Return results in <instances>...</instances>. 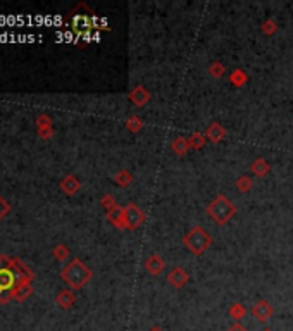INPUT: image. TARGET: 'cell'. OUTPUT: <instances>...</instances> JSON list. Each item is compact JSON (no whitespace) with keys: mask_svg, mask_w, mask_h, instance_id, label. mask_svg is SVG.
<instances>
[{"mask_svg":"<svg viewBox=\"0 0 293 331\" xmlns=\"http://www.w3.org/2000/svg\"><path fill=\"white\" fill-rule=\"evenodd\" d=\"M183 245H185V248L190 254L200 257V255H204L205 252L209 250L210 245H212V236H210V233L207 231L205 228H202V226H193V228H191L190 231H186V235L183 236Z\"/></svg>","mask_w":293,"mask_h":331,"instance_id":"obj_1","label":"cell"},{"mask_svg":"<svg viewBox=\"0 0 293 331\" xmlns=\"http://www.w3.org/2000/svg\"><path fill=\"white\" fill-rule=\"evenodd\" d=\"M205 212L216 224H226L236 214V205L229 200L224 193H219L209 205L205 207Z\"/></svg>","mask_w":293,"mask_h":331,"instance_id":"obj_2","label":"cell"},{"mask_svg":"<svg viewBox=\"0 0 293 331\" xmlns=\"http://www.w3.org/2000/svg\"><path fill=\"white\" fill-rule=\"evenodd\" d=\"M90 278H92V271L81 260H73L71 266L64 271V279L73 288H81L83 285H87Z\"/></svg>","mask_w":293,"mask_h":331,"instance_id":"obj_3","label":"cell"},{"mask_svg":"<svg viewBox=\"0 0 293 331\" xmlns=\"http://www.w3.org/2000/svg\"><path fill=\"white\" fill-rule=\"evenodd\" d=\"M124 212H126V229L130 231H136L147 219V214L143 212V209L140 207L138 204L131 202L124 207Z\"/></svg>","mask_w":293,"mask_h":331,"instance_id":"obj_4","label":"cell"},{"mask_svg":"<svg viewBox=\"0 0 293 331\" xmlns=\"http://www.w3.org/2000/svg\"><path fill=\"white\" fill-rule=\"evenodd\" d=\"M167 283H169L173 288H176V290H181V288H185L190 283L188 271L183 269V267H179V266L173 267V269L169 271V274H167Z\"/></svg>","mask_w":293,"mask_h":331,"instance_id":"obj_5","label":"cell"},{"mask_svg":"<svg viewBox=\"0 0 293 331\" xmlns=\"http://www.w3.org/2000/svg\"><path fill=\"white\" fill-rule=\"evenodd\" d=\"M250 312H252V316L255 317V321L265 322V321H269V319L272 317L274 309H272V305L267 300H259L257 303H253V307L250 309Z\"/></svg>","mask_w":293,"mask_h":331,"instance_id":"obj_6","label":"cell"},{"mask_svg":"<svg viewBox=\"0 0 293 331\" xmlns=\"http://www.w3.org/2000/svg\"><path fill=\"white\" fill-rule=\"evenodd\" d=\"M143 267H145V271L150 276H159V274H162L164 269H166V260H164L159 254H152L145 259Z\"/></svg>","mask_w":293,"mask_h":331,"instance_id":"obj_7","label":"cell"},{"mask_svg":"<svg viewBox=\"0 0 293 331\" xmlns=\"http://www.w3.org/2000/svg\"><path fill=\"white\" fill-rule=\"evenodd\" d=\"M150 97H152L150 92H148L143 85H136V87L130 92L128 99H130V102L133 104V106L143 107V106H147V104L150 102Z\"/></svg>","mask_w":293,"mask_h":331,"instance_id":"obj_8","label":"cell"},{"mask_svg":"<svg viewBox=\"0 0 293 331\" xmlns=\"http://www.w3.org/2000/svg\"><path fill=\"white\" fill-rule=\"evenodd\" d=\"M205 138H207V142H210V143H221L222 140L228 136V131H226V128L222 126L221 123H210L209 126H207V130H205Z\"/></svg>","mask_w":293,"mask_h":331,"instance_id":"obj_9","label":"cell"},{"mask_svg":"<svg viewBox=\"0 0 293 331\" xmlns=\"http://www.w3.org/2000/svg\"><path fill=\"white\" fill-rule=\"evenodd\" d=\"M107 217L117 229H126V212H124V207L116 205L112 211L107 212Z\"/></svg>","mask_w":293,"mask_h":331,"instance_id":"obj_10","label":"cell"},{"mask_svg":"<svg viewBox=\"0 0 293 331\" xmlns=\"http://www.w3.org/2000/svg\"><path fill=\"white\" fill-rule=\"evenodd\" d=\"M250 171H252L257 178H264L271 173V164H269L267 159L257 157V159H253L252 164H250Z\"/></svg>","mask_w":293,"mask_h":331,"instance_id":"obj_11","label":"cell"},{"mask_svg":"<svg viewBox=\"0 0 293 331\" xmlns=\"http://www.w3.org/2000/svg\"><path fill=\"white\" fill-rule=\"evenodd\" d=\"M171 150H173L178 157L188 154V150H191L190 143H188V138H185V136H176L173 142H171Z\"/></svg>","mask_w":293,"mask_h":331,"instance_id":"obj_12","label":"cell"},{"mask_svg":"<svg viewBox=\"0 0 293 331\" xmlns=\"http://www.w3.org/2000/svg\"><path fill=\"white\" fill-rule=\"evenodd\" d=\"M228 314L234 322H240L241 319L247 316V307H245L241 302H234V303H231V307H229Z\"/></svg>","mask_w":293,"mask_h":331,"instance_id":"obj_13","label":"cell"},{"mask_svg":"<svg viewBox=\"0 0 293 331\" xmlns=\"http://www.w3.org/2000/svg\"><path fill=\"white\" fill-rule=\"evenodd\" d=\"M247 81H248V75L243 71V69H234L231 75H229V83H231L233 87H236V88L245 87Z\"/></svg>","mask_w":293,"mask_h":331,"instance_id":"obj_14","label":"cell"},{"mask_svg":"<svg viewBox=\"0 0 293 331\" xmlns=\"http://www.w3.org/2000/svg\"><path fill=\"white\" fill-rule=\"evenodd\" d=\"M133 174L130 173V171H126V169H121L119 173L116 174L114 176V181H116V185L117 186H121V188H126V186H130L131 183H133Z\"/></svg>","mask_w":293,"mask_h":331,"instance_id":"obj_15","label":"cell"},{"mask_svg":"<svg viewBox=\"0 0 293 331\" xmlns=\"http://www.w3.org/2000/svg\"><path fill=\"white\" fill-rule=\"evenodd\" d=\"M207 71H209V75L212 78H216V80H219L226 75V66L222 64L221 61H214L209 64V68H207Z\"/></svg>","mask_w":293,"mask_h":331,"instance_id":"obj_16","label":"cell"},{"mask_svg":"<svg viewBox=\"0 0 293 331\" xmlns=\"http://www.w3.org/2000/svg\"><path fill=\"white\" fill-rule=\"evenodd\" d=\"M188 143H190V149H195V150H200L205 147L207 143V138L204 133H193L188 136Z\"/></svg>","mask_w":293,"mask_h":331,"instance_id":"obj_17","label":"cell"},{"mask_svg":"<svg viewBox=\"0 0 293 331\" xmlns=\"http://www.w3.org/2000/svg\"><path fill=\"white\" fill-rule=\"evenodd\" d=\"M252 186H253V181H252V178H250L248 174H241V176L236 180V190H240L241 193L250 192Z\"/></svg>","mask_w":293,"mask_h":331,"instance_id":"obj_18","label":"cell"},{"mask_svg":"<svg viewBox=\"0 0 293 331\" xmlns=\"http://www.w3.org/2000/svg\"><path fill=\"white\" fill-rule=\"evenodd\" d=\"M260 31H262L265 37H272V35L278 33V23L274 19H265L262 25H260Z\"/></svg>","mask_w":293,"mask_h":331,"instance_id":"obj_19","label":"cell"},{"mask_svg":"<svg viewBox=\"0 0 293 331\" xmlns=\"http://www.w3.org/2000/svg\"><path fill=\"white\" fill-rule=\"evenodd\" d=\"M126 128L131 133H140L143 128V119L140 118V116H131V118L126 121Z\"/></svg>","mask_w":293,"mask_h":331,"instance_id":"obj_20","label":"cell"},{"mask_svg":"<svg viewBox=\"0 0 293 331\" xmlns=\"http://www.w3.org/2000/svg\"><path fill=\"white\" fill-rule=\"evenodd\" d=\"M74 303V297L73 293H69V291H64V293L59 295V305L64 307V309H68V307H71Z\"/></svg>","mask_w":293,"mask_h":331,"instance_id":"obj_21","label":"cell"},{"mask_svg":"<svg viewBox=\"0 0 293 331\" xmlns=\"http://www.w3.org/2000/svg\"><path fill=\"white\" fill-rule=\"evenodd\" d=\"M62 186H64V188L68 190L69 193H73V192H76V190H78V186H80V183L76 181V178H68V181H66Z\"/></svg>","mask_w":293,"mask_h":331,"instance_id":"obj_22","label":"cell"},{"mask_svg":"<svg viewBox=\"0 0 293 331\" xmlns=\"http://www.w3.org/2000/svg\"><path fill=\"white\" fill-rule=\"evenodd\" d=\"M102 204L105 205V209H107V211H112V209L116 207V200L114 198H112L111 195H107V197H104V200H102Z\"/></svg>","mask_w":293,"mask_h":331,"instance_id":"obj_23","label":"cell"},{"mask_svg":"<svg viewBox=\"0 0 293 331\" xmlns=\"http://www.w3.org/2000/svg\"><path fill=\"white\" fill-rule=\"evenodd\" d=\"M228 331H248V329L245 328L243 324H240V322H233V324L228 328Z\"/></svg>","mask_w":293,"mask_h":331,"instance_id":"obj_24","label":"cell"},{"mask_svg":"<svg viewBox=\"0 0 293 331\" xmlns=\"http://www.w3.org/2000/svg\"><path fill=\"white\" fill-rule=\"evenodd\" d=\"M148 331H162V329L159 328V326H154V328H152V329H148Z\"/></svg>","mask_w":293,"mask_h":331,"instance_id":"obj_25","label":"cell"},{"mask_svg":"<svg viewBox=\"0 0 293 331\" xmlns=\"http://www.w3.org/2000/svg\"><path fill=\"white\" fill-rule=\"evenodd\" d=\"M262 331H272V329H269V328H265V329H262Z\"/></svg>","mask_w":293,"mask_h":331,"instance_id":"obj_26","label":"cell"}]
</instances>
